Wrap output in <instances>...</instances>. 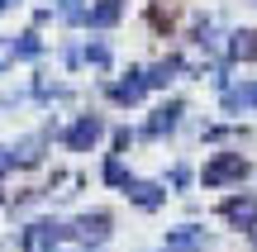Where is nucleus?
Returning <instances> with one entry per match:
<instances>
[{
    "instance_id": "obj_8",
    "label": "nucleus",
    "mask_w": 257,
    "mask_h": 252,
    "mask_svg": "<svg viewBox=\"0 0 257 252\" xmlns=\"http://www.w3.org/2000/svg\"><path fill=\"white\" fill-rule=\"evenodd\" d=\"M105 91H110V100H114V105H138L148 91H153V86H148V72H128L124 81H110Z\"/></svg>"
},
{
    "instance_id": "obj_7",
    "label": "nucleus",
    "mask_w": 257,
    "mask_h": 252,
    "mask_svg": "<svg viewBox=\"0 0 257 252\" xmlns=\"http://www.w3.org/2000/svg\"><path fill=\"white\" fill-rule=\"evenodd\" d=\"M119 190H124L128 200H134L138 209H148V214L167 205V181H138V176H128V181H124Z\"/></svg>"
},
{
    "instance_id": "obj_12",
    "label": "nucleus",
    "mask_w": 257,
    "mask_h": 252,
    "mask_svg": "<svg viewBox=\"0 0 257 252\" xmlns=\"http://www.w3.org/2000/svg\"><path fill=\"white\" fill-rule=\"evenodd\" d=\"M229 62H257V29L229 34Z\"/></svg>"
},
{
    "instance_id": "obj_10",
    "label": "nucleus",
    "mask_w": 257,
    "mask_h": 252,
    "mask_svg": "<svg viewBox=\"0 0 257 252\" xmlns=\"http://www.w3.org/2000/svg\"><path fill=\"white\" fill-rule=\"evenodd\" d=\"M119 15H124V0H95V5L86 10V24L91 29H114Z\"/></svg>"
},
{
    "instance_id": "obj_6",
    "label": "nucleus",
    "mask_w": 257,
    "mask_h": 252,
    "mask_svg": "<svg viewBox=\"0 0 257 252\" xmlns=\"http://www.w3.org/2000/svg\"><path fill=\"white\" fill-rule=\"evenodd\" d=\"M181 114H186V100H162L143 124V138H167V133L181 129Z\"/></svg>"
},
{
    "instance_id": "obj_13",
    "label": "nucleus",
    "mask_w": 257,
    "mask_h": 252,
    "mask_svg": "<svg viewBox=\"0 0 257 252\" xmlns=\"http://www.w3.org/2000/svg\"><path fill=\"white\" fill-rule=\"evenodd\" d=\"M176 72H191V67H186L181 57H167V62H157V67H148V86H153V91H162L167 81H176Z\"/></svg>"
},
{
    "instance_id": "obj_23",
    "label": "nucleus",
    "mask_w": 257,
    "mask_h": 252,
    "mask_svg": "<svg viewBox=\"0 0 257 252\" xmlns=\"http://www.w3.org/2000/svg\"><path fill=\"white\" fill-rule=\"evenodd\" d=\"M252 5H257V0H252Z\"/></svg>"
},
{
    "instance_id": "obj_19",
    "label": "nucleus",
    "mask_w": 257,
    "mask_h": 252,
    "mask_svg": "<svg viewBox=\"0 0 257 252\" xmlns=\"http://www.w3.org/2000/svg\"><path fill=\"white\" fill-rule=\"evenodd\" d=\"M5 171H15V148L0 143V176H5Z\"/></svg>"
},
{
    "instance_id": "obj_3",
    "label": "nucleus",
    "mask_w": 257,
    "mask_h": 252,
    "mask_svg": "<svg viewBox=\"0 0 257 252\" xmlns=\"http://www.w3.org/2000/svg\"><path fill=\"white\" fill-rule=\"evenodd\" d=\"M100 138H105V119L100 114H76V119L62 129V148L67 152H91Z\"/></svg>"
},
{
    "instance_id": "obj_4",
    "label": "nucleus",
    "mask_w": 257,
    "mask_h": 252,
    "mask_svg": "<svg viewBox=\"0 0 257 252\" xmlns=\"http://www.w3.org/2000/svg\"><path fill=\"white\" fill-rule=\"evenodd\" d=\"M219 219L229 228H238V233H257V195L252 190H243V195H229L219 205Z\"/></svg>"
},
{
    "instance_id": "obj_17",
    "label": "nucleus",
    "mask_w": 257,
    "mask_h": 252,
    "mask_svg": "<svg viewBox=\"0 0 257 252\" xmlns=\"http://www.w3.org/2000/svg\"><path fill=\"white\" fill-rule=\"evenodd\" d=\"M19 57H15V38H0V72H5V67H15Z\"/></svg>"
},
{
    "instance_id": "obj_14",
    "label": "nucleus",
    "mask_w": 257,
    "mask_h": 252,
    "mask_svg": "<svg viewBox=\"0 0 257 252\" xmlns=\"http://www.w3.org/2000/svg\"><path fill=\"white\" fill-rule=\"evenodd\" d=\"M100 176H105V186H124V181H128V167H124V152H110V157H105Z\"/></svg>"
},
{
    "instance_id": "obj_1",
    "label": "nucleus",
    "mask_w": 257,
    "mask_h": 252,
    "mask_svg": "<svg viewBox=\"0 0 257 252\" xmlns=\"http://www.w3.org/2000/svg\"><path fill=\"white\" fill-rule=\"evenodd\" d=\"M252 176V162L243 152H214L210 162L200 167V186L205 190H224V186H243Z\"/></svg>"
},
{
    "instance_id": "obj_22",
    "label": "nucleus",
    "mask_w": 257,
    "mask_h": 252,
    "mask_svg": "<svg viewBox=\"0 0 257 252\" xmlns=\"http://www.w3.org/2000/svg\"><path fill=\"white\" fill-rule=\"evenodd\" d=\"M252 252H257V233H252Z\"/></svg>"
},
{
    "instance_id": "obj_9",
    "label": "nucleus",
    "mask_w": 257,
    "mask_h": 252,
    "mask_svg": "<svg viewBox=\"0 0 257 252\" xmlns=\"http://www.w3.org/2000/svg\"><path fill=\"white\" fill-rule=\"evenodd\" d=\"M167 247L172 252H210V238H205L200 224H181V228H167Z\"/></svg>"
},
{
    "instance_id": "obj_16",
    "label": "nucleus",
    "mask_w": 257,
    "mask_h": 252,
    "mask_svg": "<svg viewBox=\"0 0 257 252\" xmlns=\"http://www.w3.org/2000/svg\"><path fill=\"white\" fill-rule=\"evenodd\" d=\"M81 62H91V67H110V43H105V38H91V43L81 48Z\"/></svg>"
},
{
    "instance_id": "obj_5",
    "label": "nucleus",
    "mask_w": 257,
    "mask_h": 252,
    "mask_svg": "<svg viewBox=\"0 0 257 252\" xmlns=\"http://www.w3.org/2000/svg\"><path fill=\"white\" fill-rule=\"evenodd\" d=\"M67 228H72V238H76V243H86V247H105V243H110V233H114L105 209H95V214H81L76 224H67Z\"/></svg>"
},
{
    "instance_id": "obj_18",
    "label": "nucleus",
    "mask_w": 257,
    "mask_h": 252,
    "mask_svg": "<svg viewBox=\"0 0 257 252\" xmlns=\"http://www.w3.org/2000/svg\"><path fill=\"white\" fill-rule=\"evenodd\" d=\"M167 186H172V190H186V186H191V171H186V167H172V176H167Z\"/></svg>"
},
{
    "instance_id": "obj_21",
    "label": "nucleus",
    "mask_w": 257,
    "mask_h": 252,
    "mask_svg": "<svg viewBox=\"0 0 257 252\" xmlns=\"http://www.w3.org/2000/svg\"><path fill=\"white\" fill-rule=\"evenodd\" d=\"M10 5H19V0H0V15H5V10H10Z\"/></svg>"
},
{
    "instance_id": "obj_11",
    "label": "nucleus",
    "mask_w": 257,
    "mask_h": 252,
    "mask_svg": "<svg viewBox=\"0 0 257 252\" xmlns=\"http://www.w3.org/2000/svg\"><path fill=\"white\" fill-rule=\"evenodd\" d=\"M43 148H48V133H29V138L15 143V167H34L43 162Z\"/></svg>"
},
{
    "instance_id": "obj_20",
    "label": "nucleus",
    "mask_w": 257,
    "mask_h": 252,
    "mask_svg": "<svg viewBox=\"0 0 257 252\" xmlns=\"http://www.w3.org/2000/svg\"><path fill=\"white\" fill-rule=\"evenodd\" d=\"M128 143H134V133H128V129H114V152H128Z\"/></svg>"
},
{
    "instance_id": "obj_2",
    "label": "nucleus",
    "mask_w": 257,
    "mask_h": 252,
    "mask_svg": "<svg viewBox=\"0 0 257 252\" xmlns=\"http://www.w3.org/2000/svg\"><path fill=\"white\" fill-rule=\"evenodd\" d=\"M72 238V228L57 224V219H34V224L19 233V252H53L57 243H67Z\"/></svg>"
},
{
    "instance_id": "obj_15",
    "label": "nucleus",
    "mask_w": 257,
    "mask_h": 252,
    "mask_svg": "<svg viewBox=\"0 0 257 252\" xmlns=\"http://www.w3.org/2000/svg\"><path fill=\"white\" fill-rule=\"evenodd\" d=\"M38 53H43V43H38V34H34V29H24V34L15 38V57H19V62H34Z\"/></svg>"
}]
</instances>
